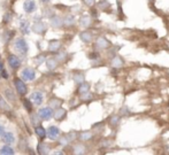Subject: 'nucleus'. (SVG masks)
Listing matches in <instances>:
<instances>
[{
    "label": "nucleus",
    "instance_id": "5701e85b",
    "mask_svg": "<svg viewBox=\"0 0 169 155\" xmlns=\"http://www.w3.org/2000/svg\"><path fill=\"white\" fill-rule=\"evenodd\" d=\"M4 135V127L2 125H0V137Z\"/></svg>",
    "mask_w": 169,
    "mask_h": 155
},
{
    "label": "nucleus",
    "instance_id": "b1692460",
    "mask_svg": "<svg viewBox=\"0 0 169 155\" xmlns=\"http://www.w3.org/2000/svg\"><path fill=\"white\" fill-rule=\"evenodd\" d=\"M2 77H4V78H7V77H8V75H7V72H6V71L4 70V69H2Z\"/></svg>",
    "mask_w": 169,
    "mask_h": 155
},
{
    "label": "nucleus",
    "instance_id": "393cba45",
    "mask_svg": "<svg viewBox=\"0 0 169 155\" xmlns=\"http://www.w3.org/2000/svg\"><path fill=\"white\" fill-rule=\"evenodd\" d=\"M4 69V65L2 63H0V70H2Z\"/></svg>",
    "mask_w": 169,
    "mask_h": 155
},
{
    "label": "nucleus",
    "instance_id": "9b49d317",
    "mask_svg": "<svg viewBox=\"0 0 169 155\" xmlns=\"http://www.w3.org/2000/svg\"><path fill=\"white\" fill-rule=\"evenodd\" d=\"M112 66L115 67V68H120V67L123 66V61L118 57H114V59H113V61H112Z\"/></svg>",
    "mask_w": 169,
    "mask_h": 155
},
{
    "label": "nucleus",
    "instance_id": "6ab92c4d",
    "mask_svg": "<svg viewBox=\"0 0 169 155\" xmlns=\"http://www.w3.org/2000/svg\"><path fill=\"white\" fill-rule=\"evenodd\" d=\"M91 133L90 132H84V133H82V136H81V138L83 139V140H89L90 138H91Z\"/></svg>",
    "mask_w": 169,
    "mask_h": 155
},
{
    "label": "nucleus",
    "instance_id": "f257e3e1",
    "mask_svg": "<svg viewBox=\"0 0 169 155\" xmlns=\"http://www.w3.org/2000/svg\"><path fill=\"white\" fill-rule=\"evenodd\" d=\"M15 48L16 51L20 52V54H25L28 52V45L27 42L24 40L23 38H19L16 42H15Z\"/></svg>",
    "mask_w": 169,
    "mask_h": 155
},
{
    "label": "nucleus",
    "instance_id": "4be33fe9",
    "mask_svg": "<svg viewBox=\"0 0 169 155\" xmlns=\"http://www.w3.org/2000/svg\"><path fill=\"white\" fill-rule=\"evenodd\" d=\"M84 1H85V4L89 6L93 5V2H94V0H84Z\"/></svg>",
    "mask_w": 169,
    "mask_h": 155
},
{
    "label": "nucleus",
    "instance_id": "0eeeda50",
    "mask_svg": "<svg viewBox=\"0 0 169 155\" xmlns=\"http://www.w3.org/2000/svg\"><path fill=\"white\" fill-rule=\"evenodd\" d=\"M1 140L4 141L5 144H13L14 142V136H13V133H10V132H4V135H2V138H1Z\"/></svg>",
    "mask_w": 169,
    "mask_h": 155
},
{
    "label": "nucleus",
    "instance_id": "9d476101",
    "mask_svg": "<svg viewBox=\"0 0 169 155\" xmlns=\"http://www.w3.org/2000/svg\"><path fill=\"white\" fill-rule=\"evenodd\" d=\"M20 27H21V29H22V31H23L24 33H28L29 32V22L27 21V20L22 19L21 20V22H20Z\"/></svg>",
    "mask_w": 169,
    "mask_h": 155
},
{
    "label": "nucleus",
    "instance_id": "f03ea898",
    "mask_svg": "<svg viewBox=\"0 0 169 155\" xmlns=\"http://www.w3.org/2000/svg\"><path fill=\"white\" fill-rule=\"evenodd\" d=\"M38 115L43 120H50L52 117V115H53V112H52V109L50 107H45V108H42L38 110Z\"/></svg>",
    "mask_w": 169,
    "mask_h": 155
},
{
    "label": "nucleus",
    "instance_id": "f8f14e48",
    "mask_svg": "<svg viewBox=\"0 0 169 155\" xmlns=\"http://www.w3.org/2000/svg\"><path fill=\"white\" fill-rule=\"evenodd\" d=\"M0 154H14V150L10 148V146H5V147H2L0 149Z\"/></svg>",
    "mask_w": 169,
    "mask_h": 155
},
{
    "label": "nucleus",
    "instance_id": "4468645a",
    "mask_svg": "<svg viewBox=\"0 0 169 155\" xmlns=\"http://www.w3.org/2000/svg\"><path fill=\"white\" fill-rule=\"evenodd\" d=\"M81 38H82V40H84L85 42H89L90 40H91V33H89V32L81 33Z\"/></svg>",
    "mask_w": 169,
    "mask_h": 155
},
{
    "label": "nucleus",
    "instance_id": "aec40b11",
    "mask_svg": "<svg viewBox=\"0 0 169 155\" xmlns=\"http://www.w3.org/2000/svg\"><path fill=\"white\" fill-rule=\"evenodd\" d=\"M56 63H55V61L54 60H48L47 61V66H48V68L50 69H52V68H54V66H55Z\"/></svg>",
    "mask_w": 169,
    "mask_h": 155
},
{
    "label": "nucleus",
    "instance_id": "ddd939ff",
    "mask_svg": "<svg viewBox=\"0 0 169 155\" xmlns=\"http://www.w3.org/2000/svg\"><path fill=\"white\" fill-rule=\"evenodd\" d=\"M36 133H37V136L40 137V138H45V136H46V131H45V129L42 127H36Z\"/></svg>",
    "mask_w": 169,
    "mask_h": 155
},
{
    "label": "nucleus",
    "instance_id": "1a4fd4ad",
    "mask_svg": "<svg viewBox=\"0 0 169 155\" xmlns=\"http://www.w3.org/2000/svg\"><path fill=\"white\" fill-rule=\"evenodd\" d=\"M8 62H9V65L12 68H17V67L20 66V60L15 57V55H9V57H8Z\"/></svg>",
    "mask_w": 169,
    "mask_h": 155
},
{
    "label": "nucleus",
    "instance_id": "20e7f679",
    "mask_svg": "<svg viewBox=\"0 0 169 155\" xmlns=\"http://www.w3.org/2000/svg\"><path fill=\"white\" fill-rule=\"evenodd\" d=\"M15 86H16V90H17V92H19L21 95H24V94H27V86L24 84L23 82L19 78H16L15 79Z\"/></svg>",
    "mask_w": 169,
    "mask_h": 155
},
{
    "label": "nucleus",
    "instance_id": "423d86ee",
    "mask_svg": "<svg viewBox=\"0 0 169 155\" xmlns=\"http://www.w3.org/2000/svg\"><path fill=\"white\" fill-rule=\"evenodd\" d=\"M59 133H60V130L56 127H50L47 129V136L51 139H55L56 137L59 136Z\"/></svg>",
    "mask_w": 169,
    "mask_h": 155
},
{
    "label": "nucleus",
    "instance_id": "7ed1b4c3",
    "mask_svg": "<svg viewBox=\"0 0 169 155\" xmlns=\"http://www.w3.org/2000/svg\"><path fill=\"white\" fill-rule=\"evenodd\" d=\"M22 77H23L24 80H33L35 77H36V74H35L33 69H31V68H25L22 71Z\"/></svg>",
    "mask_w": 169,
    "mask_h": 155
},
{
    "label": "nucleus",
    "instance_id": "f3484780",
    "mask_svg": "<svg viewBox=\"0 0 169 155\" xmlns=\"http://www.w3.org/2000/svg\"><path fill=\"white\" fill-rule=\"evenodd\" d=\"M6 95H7V98H8V100L15 101V95L13 94V92H12L10 90H6Z\"/></svg>",
    "mask_w": 169,
    "mask_h": 155
},
{
    "label": "nucleus",
    "instance_id": "dca6fc26",
    "mask_svg": "<svg viewBox=\"0 0 169 155\" xmlns=\"http://www.w3.org/2000/svg\"><path fill=\"white\" fill-rule=\"evenodd\" d=\"M97 45H99V46H101V48H105V47L108 46V42L103 39V38H100L98 40V42H97Z\"/></svg>",
    "mask_w": 169,
    "mask_h": 155
},
{
    "label": "nucleus",
    "instance_id": "2eb2a0df",
    "mask_svg": "<svg viewBox=\"0 0 169 155\" xmlns=\"http://www.w3.org/2000/svg\"><path fill=\"white\" fill-rule=\"evenodd\" d=\"M65 115H66V112H65L63 109H59V110H56V113H55V118L56 120H60V118H62Z\"/></svg>",
    "mask_w": 169,
    "mask_h": 155
},
{
    "label": "nucleus",
    "instance_id": "6e6552de",
    "mask_svg": "<svg viewBox=\"0 0 169 155\" xmlns=\"http://www.w3.org/2000/svg\"><path fill=\"white\" fill-rule=\"evenodd\" d=\"M31 99L33 100V102L36 105H40L43 102V94L40 92H35L31 95Z\"/></svg>",
    "mask_w": 169,
    "mask_h": 155
},
{
    "label": "nucleus",
    "instance_id": "39448f33",
    "mask_svg": "<svg viewBox=\"0 0 169 155\" xmlns=\"http://www.w3.org/2000/svg\"><path fill=\"white\" fill-rule=\"evenodd\" d=\"M23 8L27 13H32L33 10L36 9V4L32 0H25L23 4Z\"/></svg>",
    "mask_w": 169,
    "mask_h": 155
},
{
    "label": "nucleus",
    "instance_id": "412c9836",
    "mask_svg": "<svg viewBox=\"0 0 169 155\" xmlns=\"http://www.w3.org/2000/svg\"><path fill=\"white\" fill-rule=\"evenodd\" d=\"M88 90H89V85H82V87H81V92H86V91H88Z\"/></svg>",
    "mask_w": 169,
    "mask_h": 155
},
{
    "label": "nucleus",
    "instance_id": "a211bd4d",
    "mask_svg": "<svg viewBox=\"0 0 169 155\" xmlns=\"http://www.w3.org/2000/svg\"><path fill=\"white\" fill-rule=\"evenodd\" d=\"M24 107H25V109H27L28 112H31V109H32V105H31V102L29 101L28 99L24 100Z\"/></svg>",
    "mask_w": 169,
    "mask_h": 155
},
{
    "label": "nucleus",
    "instance_id": "a878e982",
    "mask_svg": "<svg viewBox=\"0 0 169 155\" xmlns=\"http://www.w3.org/2000/svg\"><path fill=\"white\" fill-rule=\"evenodd\" d=\"M43 2H48V1H50V0H42Z\"/></svg>",
    "mask_w": 169,
    "mask_h": 155
}]
</instances>
